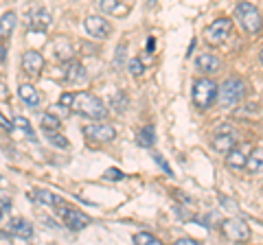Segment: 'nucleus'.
<instances>
[{
	"instance_id": "nucleus-1",
	"label": "nucleus",
	"mask_w": 263,
	"mask_h": 245,
	"mask_svg": "<svg viewBox=\"0 0 263 245\" xmlns=\"http://www.w3.org/2000/svg\"><path fill=\"white\" fill-rule=\"evenodd\" d=\"M72 112L79 116L92 118V120H103L108 118V108L99 96L90 94V92H77L72 99Z\"/></svg>"
},
{
	"instance_id": "nucleus-2",
	"label": "nucleus",
	"mask_w": 263,
	"mask_h": 245,
	"mask_svg": "<svg viewBox=\"0 0 263 245\" xmlns=\"http://www.w3.org/2000/svg\"><path fill=\"white\" fill-rule=\"evenodd\" d=\"M246 96V84L241 77H228L217 90V101L221 108H233V105L241 103Z\"/></svg>"
},
{
	"instance_id": "nucleus-3",
	"label": "nucleus",
	"mask_w": 263,
	"mask_h": 245,
	"mask_svg": "<svg viewBox=\"0 0 263 245\" xmlns=\"http://www.w3.org/2000/svg\"><path fill=\"white\" fill-rule=\"evenodd\" d=\"M217 90L219 86L213 79H197L193 84V103L200 110H209L217 103Z\"/></svg>"
},
{
	"instance_id": "nucleus-4",
	"label": "nucleus",
	"mask_w": 263,
	"mask_h": 245,
	"mask_svg": "<svg viewBox=\"0 0 263 245\" xmlns=\"http://www.w3.org/2000/svg\"><path fill=\"white\" fill-rule=\"evenodd\" d=\"M235 15H237V22L241 24V29L246 33H259L261 27H263V15L259 13V9L250 3H239L235 9Z\"/></svg>"
},
{
	"instance_id": "nucleus-5",
	"label": "nucleus",
	"mask_w": 263,
	"mask_h": 245,
	"mask_svg": "<svg viewBox=\"0 0 263 245\" xmlns=\"http://www.w3.org/2000/svg\"><path fill=\"white\" fill-rule=\"evenodd\" d=\"M221 234L226 236L228 241L233 243H243V241H250V226L243 221L239 217H230L221 221Z\"/></svg>"
},
{
	"instance_id": "nucleus-6",
	"label": "nucleus",
	"mask_w": 263,
	"mask_h": 245,
	"mask_svg": "<svg viewBox=\"0 0 263 245\" xmlns=\"http://www.w3.org/2000/svg\"><path fill=\"white\" fill-rule=\"evenodd\" d=\"M57 215L62 217V221L68 226L72 232H79V230H84V228H88L90 223H92V219H90L86 212H81L79 208H70V206H66V203L57 206Z\"/></svg>"
},
{
	"instance_id": "nucleus-7",
	"label": "nucleus",
	"mask_w": 263,
	"mask_h": 245,
	"mask_svg": "<svg viewBox=\"0 0 263 245\" xmlns=\"http://www.w3.org/2000/svg\"><path fill=\"white\" fill-rule=\"evenodd\" d=\"M230 31H233V20L230 18H217L213 24H209L206 31H204V39H206L211 46H219L230 35Z\"/></svg>"
},
{
	"instance_id": "nucleus-8",
	"label": "nucleus",
	"mask_w": 263,
	"mask_h": 245,
	"mask_svg": "<svg viewBox=\"0 0 263 245\" xmlns=\"http://www.w3.org/2000/svg\"><path fill=\"white\" fill-rule=\"evenodd\" d=\"M84 27H86V33L90 37L99 39V42H103V39H108L112 35V24L105 18H101V15H86Z\"/></svg>"
},
{
	"instance_id": "nucleus-9",
	"label": "nucleus",
	"mask_w": 263,
	"mask_h": 245,
	"mask_svg": "<svg viewBox=\"0 0 263 245\" xmlns=\"http://www.w3.org/2000/svg\"><path fill=\"white\" fill-rule=\"evenodd\" d=\"M84 136L90 138L95 142H110L117 138V129L108 122H95V125H86L84 127Z\"/></svg>"
},
{
	"instance_id": "nucleus-10",
	"label": "nucleus",
	"mask_w": 263,
	"mask_h": 245,
	"mask_svg": "<svg viewBox=\"0 0 263 245\" xmlns=\"http://www.w3.org/2000/svg\"><path fill=\"white\" fill-rule=\"evenodd\" d=\"M213 147H215L217 151H221V153H228L230 149H235V147H237V134L233 132V127H230V125H221L217 129L215 138H213Z\"/></svg>"
},
{
	"instance_id": "nucleus-11",
	"label": "nucleus",
	"mask_w": 263,
	"mask_h": 245,
	"mask_svg": "<svg viewBox=\"0 0 263 245\" xmlns=\"http://www.w3.org/2000/svg\"><path fill=\"white\" fill-rule=\"evenodd\" d=\"M51 27V13H48L44 7H35L29 13V31L31 33H44V31Z\"/></svg>"
},
{
	"instance_id": "nucleus-12",
	"label": "nucleus",
	"mask_w": 263,
	"mask_h": 245,
	"mask_svg": "<svg viewBox=\"0 0 263 245\" xmlns=\"http://www.w3.org/2000/svg\"><path fill=\"white\" fill-rule=\"evenodd\" d=\"M7 232H9L13 239H31L33 236V226L22 217H13L7 223Z\"/></svg>"
},
{
	"instance_id": "nucleus-13",
	"label": "nucleus",
	"mask_w": 263,
	"mask_h": 245,
	"mask_svg": "<svg viewBox=\"0 0 263 245\" xmlns=\"http://www.w3.org/2000/svg\"><path fill=\"white\" fill-rule=\"evenodd\" d=\"M22 68H24V72H29L31 77H37L44 68V57L37 51H27L22 55Z\"/></svg>"
},
{
	"instance_id": "nucleus-14",
	"label": "nucleus",
	"mask_w": 263,
	"mask_h": 245,
	"mask_svg": "<svg viewBox=\"0 0 263 245\" xmlns=\"http://www.w3.org/2000/svg\"><path fill=\"white\" fill-rule=\"evenodd\" d=\"M64 79L68 81V84H81V81H86V79H88V72H86V68H84V64L77 62V59L66 62Z\"/></svg>"
},
{
	"instance_id": "nucleus-15",
	"label": "nucleus",
	"mask_w": 263,
	"mask_h": 245,
	"mask_svg": "<svg viewBox=\"0 0 263 245\" xmlns=\"http://www.w3.org/2000/svg\"><path fill=\"white\" fill-rule=\"evenodd\" d=\"M195 66L200 72H206V75H213V72H217L221 68V62L217 59L215 55L211 53H204V55H197L195 57Z\"/></svg>"
},
{
	"instance_id": "nucleus-16",
	"label": "nucleus",
	"mask_w": 263,
	"mask_h": 245,
	"mask_svg": "<svg viewBox=\"0 0 263 245\" xmlns=\"http://www.w3.org/2000/svg\"><path fill=\"white\" fill-rule=\"evenodd\" d=\"M15 24H18V15H15V11H5L3 15H0V39L11 37Z\"/></svg>"
},
{
	"instance_id": "nucleus-17",
	"label": "nucleus",
	"mask_w": 263,
	"mask_h": 245,
	"mask_svg": "<svg viewBox=\"0 0 263 245\" xmlns=\"http://www.w3.org/2000/svg\"><path fill=\"white\" fill-rule=\"evenodd\" d=\"M18 94H20V99L29 105L31 110H35L40 103H42V99H40V94H37V90L33 88L31 84H22L20 88H18Z\"/></svg>"
},
{
	"instance_id": "nucleus-18",
	"label": "nucleus",
	"mask_w": 263,
	"mask_h": 245,
	"mask_svg": "<svg viewBox=\"0 0 263 245\" xmlns=\"http://www.w3.org/2000/svg\"><path fill=\"white\" fill-rule=\"evenodd\" d=\"M248 165V156L241 151V149H230L226 153V167L233 169V171H239V169H246Z\"/></svg>"
},
{
	"instance_id": "nucleus-19",
	"label": "nucleus",
	"mask_w": 263,
	"mask_h": 245,
	"mask_svg": "<svg viewBox=\"0 0 263 245\" xmlns=\"http://www.w3.org/2000/svg\"><path fill=\"white\" fill-rule=\"evenodd\" d=\"M136 142L145 147V149H149V147H154L156 142V132H154V127L152 125H145L138 129V134H136Z\"/></svg>"
},
{
	"instance_id": "nucleus-20",
	"label": "nucleus",
	"mask_w": 263,
	"mask_h": 245,
	"mask_svg": "<svg viewBox=\"0 0 263 245\" xmlns=\"http://www.w3.org/2000/svg\"><path fill=\"white\" fill-rule=\"evenodd\" d=\"M72 55H75V51H72V46L68 39H57L55 42V57L62 62H70Z\"/></svg>"
},
{
	"instance_id": "nucleus-21",
	"label": "nucleus",
	"mask_w": 263,
	"mask_h": 245,
	"mask_svg": "<svg viewBox=\"0 0 263 245\" xmlns=\"http://www.w3.org/2000/svg\"><path fill=\"white\" fill-rule=\"evenodd\" d=\"M33 197H35L40 203H44V206H62V199L55 197V195L51 191H44V189H35L33 191Z\"/></svg>"
},
{
	"instance_id": "nucleus-22",
	"label": "nucleus",
	"mask_w": 263,
	"mask_h": 245,
	"mask_svg": "<svg viewBox=\"0 0 263 245\" xmlns=\"http://www.w3.org/2000/svg\"><path fill=\"white\" fill-rule=\"evenodd\" d=\"M246 169L250 171V173H259L263 169V147H257V149H252V153L248 156V165Z\"/></svg>"
},
{
	"instance_id": "nucleus-23",
	"label": "nucleus",
	"mask_w": 263,
	"mask_h": 245,
	"mask_svg": "<svg viewBox=\"0 0 263 245\" xmlns=\"http://www.w3.org/2000/svg\"><path fill=\"white\" fill-rule=\"evenodd\" d=\"M40 125H42L44 132H60V127H62V118H57L53 112H44L42 120H40Z\"/></svg>"
},
{
	"instance_id": "nucleus-24",
	"label": "nucleus",
	"mask_w": 263,
	"mask_h": 245,
	"mask_svg": "<svg viewBox=\"0 0 263 245\" xmlns=\"http://www.w3.org/2000/svg\"><path fill=\"white\" fill-rule=\"evenodd\" d=\"M13 129H20V132H24L31 142H35V140H37L35 134H33V129H31V122L24 118V116H15V118H13Z\"/></svg>"
},
{
	"instance_id": "nucleus-25",
	"label": "nucleus",
	"mask_w": 263,
	"mask_h": 245,
	"mask_svg": "<svg viewBox=\"0 0 263 245\" xmlns=\"http://www.w3.org/2000/svg\"><path fill=\"white\" fill-rule=\"evenodd\" d=\"M134 243L136 245H160V239L152 232H138L134 234Z\"/></svg>"
},
{
	"instance_id": "nucleus-26",
	"label": "nucleus",
	"mask_w": 263,
	"mask_h": 245,
	"mask_svg": "<svg viewBox=\"0 0 263 245\" xmlns=\"http://www.w3.org/2000/svg\"><path fill=\"white\" fill-rule=\"evenodd\" d=\"M99 7H101L103 13H117L121 9V3H119V0H99ZM121 11H127V9L123 7Z\"/></svg>"
},
{
	"instance_id": "nucleus-27",
	"label": "nucleus",
	"mask_w": 263,
	"mask_h": 245,
	"mask_svg": "<svg viewBox=\"0 0 263 245\" xmlns=\"http://www.w3.org/2000/svg\"><path fill=\"white\" fill-rule=\"evenodd\" d=\"M112 108L117 110V112H125L127 110V96L123 94V92L112 94Z\"/></svg>"
},
{
	"instance_id": "nucleus-28",
	"label": "nucleus",
	"mask_w": 263,
	"mask_h": 245,
	"mask_svg": "<svg viewBox=\"0 0 263 245\" xmlns=\"http://www.w3.org/2000/svg\"><path fill=\"white\" fill-rule=\"evenodd\" d=\"M127 70H129L134 77H141L143 72H145V66H143V62L138 59V57H132V59L127 62Z\"/></svg>"
},
{
	"instance_id": "nucleus-29",
	"label": "nucleus",
	"mask_w": 263,
	"mask_h": 245,
	"mask_svg": "<svg viewBox=\"0 0 263 245\" xmlns=\"http://www.w3.org/2000/svg\"><path fill=\"white\" fill-rule=\"evenodd\" d=\"M48 142L53 147H60V149H66L68 147V140H66L64 134H57V132H48Z\"/></svg>"
},
{
	"instance_id": "nucleus-30",
	"label": "nucleus",
	"mask_w": 263,
	"mask_h": 245,
	"mask_svg": "<svg viewBox=\"0 0 263 245\" xmlns=\"http://www.w3.org/2000/svg\"><path fill=\"white\" fill-rule=\"evenodd\" d=\"M103 179H108V182H119V179H125V173L112 167V169H108V171L103 173Z\"/></svg>"
},
{
	"instance_id": "nucleus-31",
	"label": "nucleus",
	"mask_w": 263,
	"mask_h": 245,
	"mask_svg": "<svg viewBox=\"0 0 263 245\" xmlns=\"http://www.w3.org/2000/svg\"><path fill=\"white\" fill-rule=\"evenodd\" d=\"M125 48H127V44H125V42H123V44L119 46V51H117V59H114V66H121L123 57H125Z\"/></svg>"
},
{
	"instance_id": "nucleus-32",
	"label": "nucleus",
	"mask_w": 263,
	"mask_h": 245,
	"mask_svg": "<svg viewBox=\"0 0 263 245\" xmlns=\"http://www.w3.org/2000/svg\"><path fill=\"white\" fill-rule=\"evenodd\" d=\"M0 208H3L5 212H7V210H9V208H11V199H9V197H7V195H5L3 191H0Z\"/></svg>"
},
{
	"instance_id": "nucleus-33",
	"label": "nucleus",
	"mask_w": 263,
	"mask_h": 245,
	"mask_svg": "<svg viewBox=\"0 0 263 245\" xmlns=\"http://www.w3.org/2000/svg\"><path fill=\"white\" fill-rule=\"evenodd\" d=\"M154 160H156V162H158V165H160V167L164 169V173H167V175H174V173H171V167H169V165H167V162H164V160H162V158L158 156V153H154Z\"/></svg>"
},
{
	"instance_id": "nucleus-34",
	"label": "nucleus",
	"mask_w": 263,
	"mask_h": 245,
	"mask_svg": "<svg viewBox=\"0 0 263 245\" xmlns=\"http://www.w3.org/2000/svg\"><path fill=\"white\" fill-rule=\"evenodd\" d=\"M0 127H3L5 132H13V122L7 120V118L3 116V114H0Z\"/></svg>"
},
{
	"instance_id": "nucleus-35",
	"label": "nucleus",
	"mask_w": 263,
	"mask_h": 245,
	"mask_svg": "<svg viewBox=\"0 0 263 245\" xmlns=\"http://www.w3.org/2000/svg\"><path fill=\"white\" fill-rule=\"evenodd\" d=\"M176 245H197L195 239H191V236H182V239H178Z\"/></svg>"
},
{
	"instance_id": "nucleus-36",
	"label": "nucleus",
	"mask_w": 263,
	"mask_h": 245,
	"mask_svg": "<svg viewBox=\"0 0 263 245\" xmlns=\"http://www.w3.org/2000/svg\"><path fill=\"white\" fill-rule=\"evenodd\" d=\"M176 212H178V217H180V219H193V215H191V212L182 210V206H176Z\"/></svg>"
},
{
	"instance_id": "nucleus-37",
	"label": "nucleus",
	"mask_w": 263,
	"mask_h": 245,
	"mask_svg": "<svg viewBox=\"0 0 263 245\" xmlns=\"http://www.w3.org/2000/svg\"><path fill=\"white\" fill-rule=\"evenodd\" d=\"M154 46H156V39H147V53H154Z\"/></svg>"
},
{
	"instance_id": "nucleus-38",
	"label": "nucleus",
	"mask_w": 263,
	"mask_h": 245,
	"mask_svg": "<svg viewBox=\"0 0 263 245\" xmlns=\"http://www.w3.org/2000/svg\"><path fill=\"white\" fill-rule=\"evenodd\" d=\"M0 62H5V46L0 44Z\"/></svg>"
},
{
	"instance_id": "nucleus-39",
	"label": "nucleus",
	"mask_w": 263,
	"mask_h": 245,
	"mask_svg": "<svg viewBox=\"0 0 263 245\" xmlns=\"http://www.w3.org/2000/svg\"><path fill=\"white\" fill-rule=\"evenodd\" d=\"M3 212H5V210H3V208H0V219H3Z\"/></svg>"
},
{
	"instance_id": "nucleus-40",
	"label": "nucleus",
	"mask_w": 263,
	"mask_h": 245,
	"mask_svg": "<svg viewBox=\"0 0 263 245\" xmlns=\"http://www.w3.org/2000/svg\"><path fill=\"white\" fill-rule=\"evenodd\" d=\"M261 64H263V51H261Z\"/></svg>"
}]
</instances>
